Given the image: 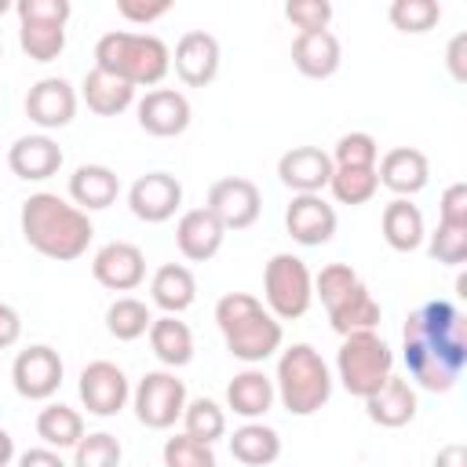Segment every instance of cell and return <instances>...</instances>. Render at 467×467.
<instances>
[{
	"label": "cell",
	"instance_id": "cell-1",
	"mask_svg": "<svg viewBox=\"0 0 467 467\" xmlns=\"http://www.w3.org/2000/svg\"><path fill=\"white\" fill-rule=\"evenodd\" d=\"M401 358L416 387L445 394L456 387L467 365V332L463 314L449 299L420 303L401 328Z\"/></svg>",
	"mask_w": 467,
	"mask_h": 467
},
{
	"label": "cell",
	"instance_id": "cell-2",
	"mask_svg": "<svg viewBox=\"0 0 467 467\" xmlns=\"http://www.w3.org/2000/svg\"><path fill=\"white\" fill-rule=\"evenodd\" d=\"M18 226H22L26 244L33 252H40L44 259H55V263L80 259L88 252L91 237H95V226H91L88 212H80L73 201L51 193V190L29 193L22 201Z\"/></svg>",
	"mask_w": 467,
	"mask_h": 467
},
{
	"label": "cell",
	"instance_id": "cell-3",
	"mask_svg": "<svg viewBox=\"0 0 467 467\" xmlns=\"http://www.w3.org/2000/svg\"><path fill=\"white\" fill-rule=\"evenodd\" d=\"M215 325L223 332L230 358L244 365H263L281 350V339H285L281 321L263 306V299L248 292H226L215 303Z\"/></svg>",
	"mask_w": 467,
	"mask_h": 467
},
{
	"label": "cell",
	"instance_id": "cell-4",
	"mask_svg": "<svg viewBox=\"0 0 467 467\" xmlns=\"http://www.w3.org/2000/svg\"><path fill=\"white\" fill-rule=\"evenodd\" d=\"M95 69L120 77L131 88H157L171 69V51L153 33L113 29L102 33L95 44Z\"/></svg>",
	"mask_w": 467,
	"mask_h": 467
},
{
	"label": "cell",
	"instance_id": "cell-5",
	"mask_svg": "<svg viewBox=\"0 0 467 467\" xmlns=\"http://www.w3.org/2000/svg\"><path fill=\"white\" fill-rule=\"evenodd\" d=\"M274 394L292 416H314L332 398V372L310 343H292L277 358Z\"/></svg>",
	"mask_w": 467,
	"mask_h": 467
},
{
	"label": "cell",
	"instance_id": "cell-6",
	"mask_svg": "<svg viewBox=\"0 0 467 467\" xmlns=\"http://www.w3.org/2000/svg\"><path fill=\"white\" fill-rule=\"evenodd\" d=\"M390 376H394V350H390V343L379 332L343 336V343L336 350V379L343 383L347 394L365 401Z\"/></svg>",
	"mask_w": 467,
	"mask_h": 467
},
{
	"label": "cell",
	"instance_id": "cell-7",
	"mask_svg": "<svg viewBox=\"0 0 467 467\" xmlns=\"http://www.w3.org/2000/svg\"><path fill=\"white\" fill-rule=\"evenodd\" d=\"M18 47L33 62H55L66 51V22L73 15L69 0H18Z\"/></svg>",
	"mask_w": 467,
	"mask_h": 467
},
{
	"label": "cell",
	"instance_id": "cell-8",
	"mask_svg": "<svg viewBox=\"0 0 467 467\" xmlns=\"http://www.w3.org/2000/svg\"><path fill=\"white\" fill-rule=\"evenodd\" d=\"M314 303V274L292 252H277L263 270V306L277 321H296Z\"/></svg>",
	"mask_w": 467,
	"mask_h": 467
},
{
	"label": "cell",
	"instance_id": "cell-9",
	"mask_svg": "<svg viewBox=\"0 0 467 467\" xmlns=\"http://www.w3.org/2000/svg\"><path fill=\"white\" fill-rule=\"evenodd\" d=\"M186 383L171 372V368H153L146 372L135 390H131V409H135V420L150 431H168L175 427V420H182V409H186Z\"/></svg>",
	"mask_w": 467,
	"mask_h": 467
},
{
	"label": "cell",
	"instance_id": "cell-10",
	"mask_svg": "<svg viewBox=\"0 0 467 467\" xmlns=\"http://www.w3.org/2000/svg\"><path fill=\"white\" fill-rule=\"evenodd\" d=\"M77 394H80V401H84V409L91 416L109 420V416H117L131 401V383H128V376H124L120 365L99 358V361H88L80 368Z\"/></svg>",
	"mask_w": 467,
	"mask_h": 467
},
{
	"label": "cell",
	"instance_id": "cell-11",
	"mask_svg": "<svg viewBox=\"0 0 467 467\" xmlns=\"http://www.w3.org/2000/svg\"><path fill=\"white\" fill-rule=\"evenodd\" d=\"M204 208L215 215V223H219L226 234H230V230H248V226L259 219V212H263V193H259V186H255L252 179H244V175H226V179L212 182Z\"/></svg>",
	"mask_w": 467,
	"mask_h": 467
},
{
	"label": "cell",
	"instance_id": "cell-12",
	"mask_svg": "<svg viewBox=\"0 0 467 467\" xmlns=\"http://www.w3.org/2000/svg\"><path fill=\"white\" fill-rule=\"evenodd\" d=\"M62 372H66V365H62L58 350L47 343H33L15 354L11 383L26 401H47L62 387Z\"/></svg>",
	"mask_w": 467,
	"mask_h": 467
},
{
	"label": "cell",
	"instance_id": "cell-13",
	"mask_svg": "<svg viewBox=\"0 0 467 467\" xmlns=\"http://www.w3.org/2000/svg\"><path fill=\"white\" fill-rule=\"evenodd\" d=\"M77 88L62 77H40L29 91H26V117L47 135V131H58L66 128L73 117H77Z\"/></svg>",
	"mask_w": 467,
	"mask_h": 467
},
{
	"label": "cell",
	"instance_id": "cell-14",
	"mask_svg": "<svg viewBox=\"0 0 467 467\" xmlns=\"http://www.w3.org/2000/svg\"><path fill=\"white\" fill-rule=\"evenodd\" d=\"M135 117H139V128L153 139H175L190 128L193 120V109H190V99L175 88H153L146 91L139 102H135Z\"/></svg>",
	"mask_w": 467,
	"mask_h": 467
},
{
	"label": "cell",
	"instance_id": "cell-15",
	"mask_svg": "<svg viewBox=\"0 0 467 467\" xmlns=\"http://www.w3.org/2000/svg\"><path fill=\"white\" fill-rule=\"evenodd\" d=\"M336 226H339L336 208L321 193H292V201L285 208V230L296 244H303V248L328 244Z\"/></svg>",
	"mask_w": 467,
	"mask_h": 467
},
{
	"label": "cell",
	"instance_id": "cell-16",
	"mask_svg": "<svg viewBox=\"0 0 467 467\" xmlns=\"http://www.w3.org/2000/svg\"><path fill=\"white\" fill-rule=\"evenodd\" d=\"M128 208L142 223H168L182 208V182L168 171H146L128 186Z\"/></svg>",
	"mask_w": 467,
	"mask_h": 467
},
{
	"label": "cell",
	"instance_id": "cell-17",
	"mask_svg": "<svg viewBox=\"0 0 467 467\" xmlns=\"http://www.w3.org/2000/svg\"><path fill=\"white\" fill-rule=\"evenodd\" d=\"M91 277L109 292H131L146 281V255L131 241H109L95 252Z\"/></svg>",
	"mask_w": 467,
	"mask_h": 467
},
{
	"label": "cell",
	"instance_id": "cell-18",
	"mask_svg": "<svg viewBox=\"0 0 467 467\" xmlns=\"http://www.w3.org/2000/svg\"><path fill=\"white\" fill-rule=\"evenodd\" d=\"M219 62H223L219 40L204 29L182 33L175 51H171V66H175V73L186 88H208L219 77Z\"/></svg>",
	"mask_w": 467,
	"mask_h": 467
},
{
	"label": "cell",
	"instance_id": "cell-19",
	"mask_svg": "<svg viewBox=\"0 0 467 467\" xmlns=\"http://www.w3.org/2000/svg\"><path fill=\"white\" fill-rule=\"evenodd\" d=\"M277 179L292 193H321L332 179V157L321 146H292L277 157Z\"/></svg>",
	"mask_w": 467,
	"mask_h": 467
},
{
	"label": "cell",
	"instance_id": "cell-20",
	"mask_svg": "<svg viewBox=\"0 0 467 467\" xmlns=\"http://www.w3.org/2000/svg\"><path fill=\"white\" fill-rule=\"evenodd\" d=\"M376 179L379 186H387L394 197H412L431 182V161L423 150L412 146H394L376 161Z\"/></svg>",
	"mask_w": 467,
	"mask_h": 467
},
{
	"label": "cell",
	"instance_id": "cell-21",
	"mask_svg": "<svg viewBox=\"0 0 467 467\" xmlns=\"http://www.w3.org/2000/svg\"><path fill=\"white\" fill-rule=\"evenodd\" d=\"M62 146L51 135H22L11 142L7 150V168L22 179V182H47L51 175H58L62 168Z\"/></svg>",
	"mask_w": 467,
	"mask_h": 467
},
{
	"label": "cell",
	"instance_id": "cell-22",
	"mask_svg": "<svg viewBox=\"0 0 467 467\" xmlns=\"http://www.w3.org/2000/svg\"><path fill=\"white\" fill-rule=\"evenodd\" d=\"M223 237H226V230L215 223V215L208 208H190L175 223V244H179V252H182L186 263H208V259H215L219 248H223Z\"/></svg>",
	"mask_w": 467,
	"mask_h": 467
},
{
	"label": "cell",
	"instance_id": "cell-23",
	"mask_svg": "<svg viewBox=\"0 0 467 467\" xmlns=\"http://www.w3.org/2000/svg\"><path fill=\"white\" fill-rule=\"evenodd\" d=\"M274 401H277L274 379H270L263 368H255V365L241 368V372L226 383V409H230L234 416H241L244 423H248V420H263V416L274 409Z\"/></svg>",
	"mask_w": 467,
	"mask_h": 467
},
{
	"label": "cell",
	"instance_id": "cell-24",
	"mask_svg": "<svg viewBox=\"0 0 467 467\" xmlns=\"http://www.w3.org/2000/svg\"><path fill=\"white\" fill-rule=\"evenodd\" d=\"M416 409H420L416 387L409 379H401V376H390L376 394L365 398V416L376 427H387V431H398V427L412 423L416 420Z\"/></svg>",
	"mask_w": 467,
	"mask_h": 467
},
{
	"label": "cell",
	"instance_id": "cell-25",
	"mask_svg": "<svg viewBox=\"0 0 467 467\" xmlns=\"http://www.w3.org/2000/svg\"><path fill=\"white\" fill-rule=\"evenodd\" d=\"M339 62H343V47L332 29L299 33L292 40V66L310 80H328L339 69Z\"/></svg>",
	"mask_w": 467,
	"mask_h": 467
},
{
	"label": "cell",
	"instance_id": "cell-26",
	"mask_svg": "<svg viewBox=\"0 0 467 467\" xmlns=\"http://www.w3.org/2000/svg\"><path fill=\"white\" fill-rule=\"evenodd\" d=\"M120 193V179L109 164H80L69 175V201L80 212H102L117 201Z\"/></svg>",
	"mask_w": 467,
	"mask_h": 467
},
{
	"label": "cell",
	"instance_id": "cell-27",
	"mask_svg": "<svg viewBox=\"0 0 467 467\" xmlns=\"http://www.w3.org/2000/svg\"><path fill=\"white\" fill-rule=\"evenodd\" d=\"M193 299H197V277H193L190 266H182V263H164V266H157V274L150 277V303H153L157 310L179 317L182 310L193 306Z\"/></svg>",
	"mask_w": 467,
	"mask_h": 467
},
{
	"label": "cell",
	"instance_id": "cell-28",
	"mask_svg": "<svg viewBox=\"0 0 467 467\" xmlns=\"http://www.w3.org/2000/svg\"><path fill=\"white\" fill-rule=\"evenodd\" d=\"M383 310L372 299V292L365 288V281H358L336 306H328V325L336 336H354V332H376Z\"/></svg>",
	"mask_w": 467,
	"mask_h": 467
},
{
	"label": "cell",
	"instance_id": "cell-29",
	"mask_svg": "<svg viewBox=\"0 0 467 467\" xmlns=\"http://www.w3.org/2000/svg\"><path fill=\"white\" fill-rule=\"evenodd\" d=\"M150 350L157 354V361L164 365V368H182V365H190L193 361V332H190V325L186 321H179L175 314H161V317H153V325H150Z\"/></svg>",
	"mask_w": 467,
	"mask_h": 467
},
{
	"label": "cell",
	"instance_id": "cell-30",
	"mask_svg": "<svg viewBox=\"0 0 467 467\" xmlns=\"http://www.w3.org/2000/svg\"><path fill=\"white\" fill-rule=\"evenodd\" d=\"M379 230H383V241H387L394 252H416V248L427 241L423 212H420L412 201H405V197H394V201L383 208Z\"/></svg>",
	"mask_w": 467,
	"mask_h": 467
},
{
	"label": "cell",
	"instance_id": "cell-31",
	"mask_svg": "<svg viewBox=\"0 0 467 467\" xmlns=\"http://www.w3.org/2000/svg\"><path fill=\"white\" fill-rule=\"evenodd\" d=\"M230 456L244 467H270L281 456V434L263 420H248L230 434Z\"/></svg>",
	"mask_w": 467,
	"mask_h": 467
},
{
	"label": "cell",
	"instance_id": "cell-32",
	"mask_svg": "<svg viewBox=\"0 0 467 467\" xmlns=\"http://www.w3.org/2000/svg\"><path fill=\"white\" fill-rule=\"evenodd\" d=\"M80 99L99 117H120L128 106H135V88L124 84L120 77H109L102 69H91L80 80Z\"/></svg>",
	"mask_w": 467,
	"mask_h": 467
},
{
	"label": "cell",
	"instance_id": "cell-33",
	"mask_svg": "<svg viewBox=\"0 0 467 467\" xmlns=\"http://www.w3.org/2000/svg\"><path fill=\"white\" fill-rule=\"evenodd\" d=\"M36 438L62 452V449H73L80 438H84V416L62 401H47L40 412H36Z\"/></svg>",
	"mask_w": 467,
	"mask_h": 467
},
{
	"label": "cell",
	"instance_id": "cell-34",
	"mask_svg": "<svg viewBox=\"0 0 467 467\" xmlns=\"http://www.w3.org/2000/svg\"><path fill=\"white\" fill-rule=\"evenodd\" d=\"M150 325H153V314H150V306H146L142 299H135V296H117V299L106 306V332H109L113 339H120V343H131V339L146 336Z\"/></svg>",
	"mask_w": 467,
	"mask_h": 467
},
{
	"label": "cell",
	"instance_id": "cell-35",
	"mask_svg": "<svg viewBox=\"0 0 467 467\" xmlns=\"http://www.w3.org/2000/svg\"><path fill=\"white\" fill-rule=\"evenodd\" d=\"M182 434L204 441V445H215L223 434H226V409L212 398H193L186 401L182 409Z\"/></svg>",
	"mask_w": 467,
	"mask_h": 467
},
{
	"label": "cell",
	"instance_id": "cell-36",
	"mask_svg": "<svg viewBox=\"0 0 467 467\" xmlns=\"http://www.w3.org/2000/svg\"><path fill=\"white\" fill-rule=\"evenodd\" d=\"M328 190L339 204H368L379 190V179H376V168H332V179H328Z\"/></svg>",
	"mask_w": 467,
	"mask_h": 467
},
{
	"label": "cell",
	"instance_id": "cell-37",
	"mask_svg": "<svg viewBox=\"0 0 467 467\" xmlns=\"http://www.w3.org/2000/svg\"><path fill=\"white\" fill-rule=\"evenodd\" d=\"M387 15H390L394 29L420 36V33H431L441 22V4L438 0H394Z\"/></svg>",
	"mask_w": 467,
	"mask_h": 467
},
{
	"label": "cell",
	"instance_id": "cell-38",
	"mask_svg": "<svg viewBox=\"0 0 467 467\" xmlns=\"http://www.w3.org/2000/svg\"><path fill=\"white\" fill-rule=\"evenodd\" d=\"M120 460L124 449L109 431H91L73 445V467H120Z\"/></svg>",
	"mask_w": 467,
	"mask_h": 467
},
{
	"label": "cell",
	"instance_id": "cell-39",
	"mask_svg": "<svg viewBox=\"0 0 467 467\" xmlns=\"http://www.w3.org/2000/svg\"><path fill=\"white\" fill-rule=\"evenodd\" d=\"M332 168H376L379 161V142L368 131H347L332 146Z\"/></svg>",
	"mask_w": 467,
	"mask_h": 467
},
{
	"label": "cell",
	"instance_id": "cell-40",
	"mask_svg": "<svg viewBox=\"0 0 467 467\" xmlns=\"http://www.w3.org/2000/svg\"><path fill=\"white\" fill-rule=\"evenodd\" d=\"M161 460H164V467H219L215 449L190 434H171L161 449Z\"/></svg>",
	"mask_w": 467,
	"mask_h": 467
},
{
	"label": "cell",
	"instance_id": "cell-41",
	"mask_svg": "<svg viewBox=\"0 0 467 467\" xmlns=\"http://www.w3.org/2000/svg\"><path fill=\"white\" fill-rule=\"evenodd\" d=\"M427 252L441 266H460L467 259V226H445V223H438V230L427 234Z\"/></svg>",
	"mask_w": 467,
	"mask_h": 467
},
{
	"label": "cell",
	"instance_id": "cell-42",
	"mask_svg": "<svg viewBox=\"0 0 467 467\" xmlns=\"http://www.w3.org/2000/svg\"><path fill=\"white\" fill-rule=\"evenodd\" d=\"M361 277L354 274V266H347V263H328V266H321V274L314 277V296L325 303V310L328 306H336L354 285H358Z\"/></svg>",
	"mask_w": 467,
	"mask_h": 467
},
{
	"label": "cell",
	"instance_id": "cell-43",
	"mask_svg": "<svg viewBox=\"0 0 467 467\" xmlns=\"http://www.w3.org/2000/svg\"><path fill=\"white\" fill-rule=\"evenodd\" d=\"M285 18H288L299 33H317V29H328V22H332V4H328V0H288V4H285Z\"/></svg>",
	"mask_w": 467,
	"mask_h": 467
},
{
	"label": "cell",
	"instance_id": "cell-44",
	"mask_svg": "<svg viewBox=\"0 0 467 467\" xmlns=\"http://www.w3.org/2000/svg\"><path fill=\"white\" fill-rule=\"evenodd\" d=\"M171 11V0H117V15L135 26H150Z\"/></svg>",
	"mask_w": 467,
	"mask_h": 467
},
{
	"label": "cell",
	"instance_id": "cell-45",
	"mask_svg": "<svg viewBox=\"0 0 467 467\" xmlns=\"http://www.w3.org/2000/svg\"><path fill=\"white\" fill-rule=\"evenodd\" d=\"M438 223H445V226H467V182L445 186V193L438 201Z\"/></svg>",
	"mask_w": 467,
	"mask_h": 467
},
{
	"label": "cell",
	"instance_id": "cell-46",
	"mask_svg": "<svg viewBox=\"0 0 467 467\" xmlns=\"http://www.w3.org/2000/svg\"><path fill=\"white\" fill-rule=\"evenodd\" d=\"M18 336H22V317H18V310H15L11 303H0V350L15 347Z\"/></svg>",
	"mask_w": 467,
	"mask_h": 467
},
{
	"label": "cell",
	"instance_id": "cell-47",
	"mask_svg": "<svg viewBox=\"0 0 467 467\" xmlns=\"http://www.w3.org/2000/svg\"><path fill=\"white\" fill-rule=\"evenodd\" d=\"M18 467H69V463L62 460V452H55L47 445H36V449H26L18 456Z\"/></svg>",
	"mask_w": 467,
	"mask_h": 467
},
{
	"label": "cell",
	"instance_id": "cell-48",
	"mask_svg": "<svg viewBox=\"0 0 467 467\" xmlns=\"http://www.w3.org/2000/svg\"><path fill=\"white\" fill-rule=\"evenodd\" d=\"M463 47H467V33H456V36L449 40V58H445V62H449V73H452L460 84L467 80V69H463Z\"/></svg>",
	"mask_w": 467,
	"mask_h": 467
},
{
	"label": "cell",
	"instance_id": "cell-49",
	"mask_svg": "<svg viewBox=\"0 0 467 467\" xmlns=\"http://www.w3.org/2000/svg\"><path fill=\"white\" fill-rule=\"evenodd\" d=\"M434 467H467V449H463L460 441L441 445L438 456H434Z\"/></svg>",
	"mask_w": 467,
	"mask_h": 467
},
{
	"label": "cell",
	"instance_id": "cell-50",
	"mask_svg": "<svg viewBox=\"0 0 467 467\" xmlns=\"http://www.w3.org/2000/svg\"><path fill=\"white\" fill-rule=\"evenodd\" d=\"M11 460H15V438L0 427V467H11Z\"/></svg>",
	"mask_w": 467,
	"mask_h": 467
},
{
	"label": "cell",
	"instance_id": "cell-51",
	"mask_svg": "<svg viewBox=\"0 0 467 467\" xmlns=\"http://www.w3.org/2000/svg\"><path fill=\"white\" fill-rule=\"evenodd\" d=\"M11 7H15V4H11V0H0V15H7V11H11Z\"/></svg>",
	"mask_w": 467,
	"mask_h": 467
},
{
	"label": "cell",
	"instance_id": "cell-52",
	"mask_svg": "<svg viewBox=\"0 0 467 467\" xmlns=\"http://www.w3.org/2000/svg\"><path fill=\"white\" fill-rule=\"evenodd\" d=\"M0 58H4V44H0Z\"/></svg>",
	"mask_w": 467,
	"mask_h": 467
}]
</instances>
